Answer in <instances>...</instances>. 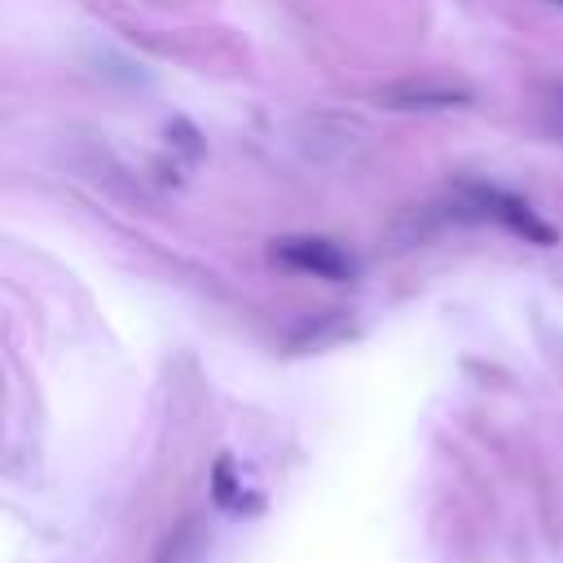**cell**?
<instances>
[{
    "label": "cell",
    "mask_w": 563,
    "mask_h": 563,
    "mask_svg": "<svg viewBox=\"0 0 563 563\" xmlns=\"http://www.w3.org/2000/svg\"><path fill=\"white\" fill-rule=\"evenodd\" d=\"M457 198L466 202V211L471 216H479V220H497L501 229H510V233H519L523 242H537V246H554L559 242V233L519 198V194H506V189H493V185H484V180H462L457 185Z\"/></svg>",
    "instance_id": "1"
},
{
    "label": "cell",
    "mask_w": 563,
    "mask_h": 563,
    "mask_svg": "<svg viewBox=\"0 0 563 563\" xmlns=\"http://www.w3.org/2000/svg\"><path fill=\"white\" fill-rule=\"evenodd\" d=\"M268 255H273V264L290 268V273L321 277V282H352L356 277V260L339 242H330V238H312V233L277 238Z\"/></svg>",
    "instance_id": "2"
},
{
    "label": "cell",
    "mask_w": 563,
    "mask_h": 563,
    "mask_svg": "<svg viewBox=\"0 0 563 563\" xmlns=\"http://www.w3.org/2000/svg\"><path fill=\"white\" fill-rule=\"evenodd\" d=\"M383 101L396 110H440V106H471V92L449 79H405L383 88Z\"/></svg>",
    "instance_id": "3"
},
{
    "label": "cell",
    "mask_w": 563,
    "mask_h": 563,
    "mask_svg": "<svg viewBox=\"0 0 563 563\" xmlns=\"http://www.w3.org/2000/svg\"><path fill=\"white\" fill-rule=\"evenodd\" d=\"M211 497H216V506H220V510L242 515V479H238V466H233V457H229V453L216 462V475H211Z\"/></svg>",
    "instance_id": "4"
},
{
    "label": "cell",
    "mask_w": 563,
    "mask_h": 563,
    "mask_svg": "<svg viewBox=\"0 0 563 563\" xmlns=\"http://www.w3.org/2000/svg\"><path fill=\"white\" fill-rule=\"evenodd\" d=\"M559 110H563V88H559Z\"/></svg>",
    "instance_id": "5"
},
{
    "label": "cell",
    "mask_w": 563,
    "mask_h": 563,
    "mask_svg": "<svg viewBox=\"0 0 563 563\" xmlns=\"http://www.w3.org/2000/svg\"><path fill=\"white\" fill-rule=\"evenodd\" d=\"M554 4H563V0H554Z\"/></svg>",
    "instance_id": "6"
}]
</instances>
